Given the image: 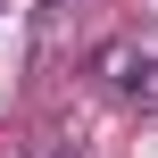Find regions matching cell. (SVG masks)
I'll return each instance as SVG.
<instances>
[{
  "mask_svg": "<svg viewBox=\"0 0 158 158\" xmlns=\"http://www.w3.org/2000/svg\"><path fill=\"white\" fill-rule=\"evenodd\" d=\"M92 67H100V75H108V83H133V42H108V50H100V58H92Z\"/></svg>",
  "mask_w": 158,
  "mask_h": 158,
  "instance_id": "1",
  "label": "cell"
},
{
  "mask_svg": "<svg viewBox=\"0 0 158 158\" xmlns=\"http://www.w3.org/2000/svg\"><path fill=\"white\" fill-rule=\"evenodd\" d=\"M125 92H133L142 108H158V58H150V67H142V75H133V83H125Z\"/></svg>",
  "mask_w": 158,
  "mask_h": 158,
  "instance_id": "2",
  "label": "cell"
},
{
  "mask_svg": "<svg viewBox=\"0 0 158 158\" xmlns=\"http://www.w3.org/2000/svg\"><path fill=\"white\" fill-rule=\"evenodd\" d=\"M58 158H83V150H58Z\"/></svg>",
  "mask_w": 158,
  "mask_h": 158,
  "instance_id": "3",
  "label": "cell"
}]
</instances>
